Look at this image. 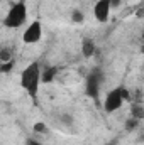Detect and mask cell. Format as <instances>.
Listing matches in <instances>:
<instances>
[{"label":"cell","mask_w":144,"mask_h":145,"mask_svg":"<svg viewBox=\"0 0 144 145\" xmlns=\"http://www.w3.org/2000/svg\"><path fill=\"white\" fill-rule=\"evenodd\" d=\"M41 84H42V66L39 61H32L20 72V88L36 103Z\"/></svg>","instance_id":"1"},{"label":"cell","mask_w":144,"mask_h":145,"mask_svg":"<svg viewBox=\"0 0 144 145\" xmlns=\"http://www.w3.org/2000/svg\"><path fill=\"white\" fill-rule=\"evenodd\" d=\"M27 3L26 0H17L10 5L9 12L5 14V19H3V27L7 29H19L22 27L26 22H27Z\"/></svg>","instance_id":"2"},{"label":"cell","mask_w":144,"mask_h":145,"mask_svg":"<svg viewBox=\"0 0 144 145\" xmlns=\"http://www.w3.org/2000/svg\"><path fill=\"white\" fill-rule=\"evenodd\" d=\"M129 100H131V93H129V89H127L126 86L119 84V86L112 88L107 95H105V100H104V110H105V113H114V111H117V110L120 108L126 101H129Z\"/></svg>","instance_id":"3"},{"label":"cell","mask_w":144,"mask_h":145,"mask_svg":"<svg viewBox=\"0 0 144 145\" xmlns=\"http://www.w3.org/2000/svg\"><path fill=\"white\" fill-rule=\"evenodd\" d=\"M102 83H104V71L100 66H95L93 69L87 74L85 79V95L92 100H98L100 96V89H102Z\"/></svg>","instance_id":"4"},{"label":"cell","mask_w":144,"mask_h":145,"mask_svg":"<svg viewBox=\"0 0 144 145\" xmlns=\"http://www.w3.org/2000/svg\"><path fill=\"white\" fill-rule=\"evenodd\" d=\"M41 37H42V24H41V20L36 19L22 32V42H26V44H36V42L41 40Z\"/></svg>","instance_id":"5"},{"label":"cell","mask_w":144,"mask_h":145,"mask_svg":"<svg viewBox=\"0 0 144 145\" xmlns=\"http://www.w3.org/2000/svg\"><path fill=\"white\" fill-rule=\"evenodd\" d=\"M110 12H112V5H110V0H97L95 5H93V15L98 22H107L108 17H110Z\"/></svg>","instance_id":"6"},{"label":"cell","mask_w":144,"mask_h":145,"mask_svg":"<svg viewBox=\"0 0 144 145\" xmlns=\"http://www.w3.org/2000/svg\"><path fill=\"white\" fill-rule=\"evenodd\" d=\"M97 52V46H95V40L90 39V37H85L81 39V54L85 57H93Z\"/></svg>","instance_id":"7"},{"label":"cell","mask_w":144,"mask_h":145,"mask_svg":"<svg viewBox=\"0 0 144 145\" xmlns=\"http://www.w3.org/2000/svg\"><path fill=\"white\" fill-rule=\"evenodd\" d=\"M58 76V66H44L42 68V83H53L54 78Z\"/></svg>","instance_id":"8"},{"label":"cell","mask_w":144,"mask_h":145,"mask_svg":"<svg viewBox=\"0 0 144 145\" xmlns=\"http://www.w3.org/2000/svg\"><path fill=\"white\" fill-rule=\"evenodd\" d=\"M131 116L137 118L139 121L144 118V106L141 105V103H134V105L131 106Z\"/></svg>","instance_id":"9"},{"label":"cell","mask_w":144,"mask_h":145,"mask_svg":"<svg viewBox=\"0 0 144 145\" xmlns=\"http://www.w3.org/2000/svg\"><path fill=\"white\" fill-rule=\"evenodd\" d=\"M14 59V54L9 47H2L0 49V63H7V61H12Z\"/></svg>","instance_id":"10"},{"label":"cell","mask_w":144,"mask_h":145,"mask_svg":"<svg viewBox=\"0 0 144 145\" xmlns=\"http://www.w3.org/2000/svg\"><path fill=\"white\" fill-rule=\"evenodd\" d=\"M71 20L75 24H83V20H85V14L80 10V8H75L71 12Z\"/></svg>","instance_id":"11"},{"label":"cell","mask_w":144,"mask_h":145,"mask_svg":"<svg viewBox=\"0 0 144 145\" xmlns=\"http://www.w3.org/2000/svg\"><path fill=\"white\" fill-rule=\"evenodd\" d=\"M137 125H139V120L134 118V116H129V118L126 120V132H132V130H136Z\"/></svg>","instance_id":"12"},{"label":"cell","mask_w":144,"mask_h":145,"mask_svg":"<svg viewBox=\"0 0 144 145\" xmlns=\"http://www.w3.org/2000/svg\"><path fill=\"white\" fill-rule=\"evenodd\" d=\"M14 66H15V61L12 59V61H7V63H0V71L2 72H10L12 69H14Z\"/></svg>","instance_id":"13"},{"label":"cell","mask_w":144,"mask_h":145,"mask_svg":"<svg viewBox=\"0 0 144 145\" xmlns=\"http://www.w3.org/2000/svg\"><path fill=\"white\" fill-rule=\"evenodd\" d=\"M34 132H36V133H48V132H49V128H48V125H46V123L37 121V123H34Z\"/></svg>","instance_id":"14"},{"label":"cell","mask_w":144,"mask_h":145,"mask_svg":"<svg viewBox=\"0 0 144 145\" xmlns=\"http://www.w3.org/2000/svg\"><path fill=\"white\" fill-rule=\"evenodd\" d=\"M61 120H63V123H66V125H73V116L71 115H63Z\"/></svg>","instance_id":"15"},{"label":"cell","mask_w":144,"mask_h":145,"mask_svg":"<svg viewBox=\"0 0 144 145\" xmlns=\"http://www.w3.org/2000/svg\"><path fill=\"white\" fill-rule=\"evenodd\" d=\"M120 3H122V0H110V5H112V8H117Z\"/></svg>","instance_id":"16"},{"label":"cell","mask_w":144,"mask_h":145,"mask_svg":"<svg viewBox=\"0 0 144 145\" xmlns=\"http://www.w3.org/2000/svg\"><path fill=\"white\" fill-rule=\"evenodd\" d=\"M26 145H42V144H41V142H37V140H32V138H29Z\"/></svg>","instance_id":"17"},{"label":"cell","mask_w":144,"mask_h":145,"mask_svg":"<svg viewBox=\"0 0 144 145\" xmlns=\"http://www.w3.org/2000/svg\"><path fill=\"white\" fill-rule=\"evenodd\" d=\"M139 15H141V17H144V10H141V12H139Z\"/></svg>","instance_id":"18"},{"label":"cell","mask_w":144,"mask_h":145,"mask_svg":"<svg viewBox=\"0 0 144 145\" xmlns=\"http://www.w3.org/2000/svg\"><path fill=\"white\" fill-rule=\"evenodd\" d=\"M143 42H144V29H143Z\"/></svg>","instance_id":"19"}]
</instances>
